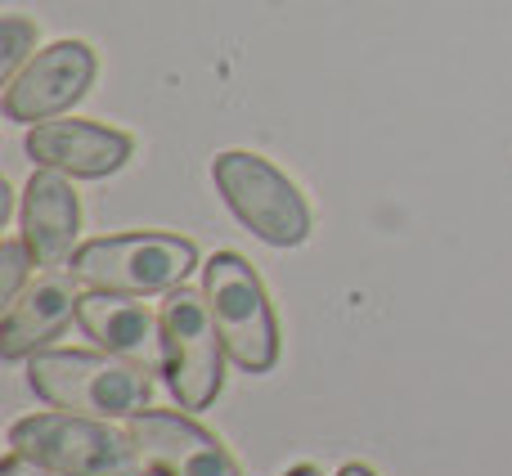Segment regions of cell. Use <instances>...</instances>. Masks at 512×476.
Masks as SVG:
<instances>
[{"label":"cell","instance_id":"cell-14","mask_svg":"<svg viewBox=\"0 0 512 476\" xmlns=\"http://www.w3.org/2000/svg\"><path fill=\"white\" fill-rule=\"evenodd\" d=\"M32 265H36V256H32V247H27V238H5V243H0V297H5V306L27 288Z\"/></svg>","mask_w":512,"mask_h":476},{"label":"cell","instance_id":"cell-10","mask_svg":"<svg viewBox=\"0 0 512 476\" xmlns=\"http://www.w3.org/2000/svg\"><path fill=\"white\" fill-rule=\"evenodd\" d=\"M18 225H23V238L41 270H68L72 256H77L72 247H77L81 230V203L72 180L54 167H36L32 180L23 185Z\"/></svg>","mask_w":512,"mask_h":476},{"label":"cell","instance_id":"cell-7","mask_svg":"<svg viewBox=\"0 0 512 476\" xmlns=\"http://www.w3.org/2000/svg\"><path fill=\"white\" fill-rule=\"evenodd\" d=\"M95 72H99V54L86 41H54L45 50H36L5 81L0 108L18 126L54 122L59 113H68L72 104L86 99V90L95 86Z\"/></svg>","mask_w":512,"mask_h":476},{"label":"cell","instance_id":"cell-16","mask_svg":"<svg viewBox=\"0 0 512 476\" xmlns=\"http://www.w3.org/2000/svg\"><path fill=\"white\" fill-rule=\"evenodd\" d=\"M337 476H378L369 468V463H342V468H337Z\"/></svg>","mask_w":512,"mask_h":476},{"label":"cell","instance_id":"cell-15","mask_svg":"<svg viewBox=\"0 0 512 476\" xmlns=\"http://www.w3.org/2000/svg\"><path fill=\"white\" fill-rule=\"evenodd\" d=\"M0 476H54V472H50V468H41V463H32V459H23V454L9 450L5 459H0Z\"/></svg>","mask_w":512,"mask_h":476},{"label":"cell","instance_id":"cell-19","mask_svg":"<svg viewBox=\"0 0 512 476\" xmlns=\"http://www.w3.org/2000/svg\"><path fill=\"white\" fill-rule=\"evenodd\" d=\"M149 476H153V472H149Z\"/></svg>","mask_w":512,"mask_h":476},{"label":"cell","instance_id":"cell-4","mask_svg":"<svg viewBox=\"0 0 512 476\" xmlns=\"http://www.w3.org/2000/svg\"><path fill=\"white\" fill-rule=\"evenodd\" d=\"M216 194L234 212L243 230L270 247H301L310 238V207L301 189L252 149H225L212 162Z\"/></svg>","mask_w":512,"mask_h":476},{"label":"cell","instance_id":"cell-8","mask_svg":"<svg viewBox=\"0 0 512 476\" xmlns=\"http://www.w3.org/2000/svg\"><path fill=\"white\" fill-rule=\"evenodd\" d=\"M126 432L153 476H243L239 459L225 450L221 436L207 432L189 414L144 409V414L126 418Z\"/></svg>","mask_w":512,"mask_h":476},{"label":"cell","instance_id":"cell-5","mask_svg":"<svg viewBox=\"0 0 512 476\" xmlns=\"http://www.w3.org/2000/svg\"><path fill=\"white\" fill-rule=\"evenodd\" d=\"M162 378L180 409H207L225 387V342L212 301L189 283L162 301Z\"/></svg>","mask_w":512,"mask_h":476},{"label":"cell","instance_id":"cell-12","mask_svg":"<svg viewBox=\"0 0 512 476\" xmlns=\"http://www.w3.org/2000/svg\"><path fill=\"white\" fill-rule=\"evenodd\" d=\"M77 324L99 351L162 373V315H153V310L144 306V297L90 292L77 306Z\"/></svg>","mask_w":512,"mask_h":476},{"label":"cell","instance_id":"cell-17","mask_svg":"<svg viewBox=\"0 0 512 476\" xmlns=\"http://www.w3.org/2000/svg\"><path fill=\"white\" fill-rule=\"evenodd\" d=\"M9 212H14V189H9V185H0V221H5Z\"/></svg>","mask_w":512,"mask_h":476},{"label":"cell","instance_id":"cell-11","mask_svg":"<svg viewBox=\"0 0 512 476\" xmlns=\"http://www.w3.org/2000/svg\"><path fill=\"white\" fill-rule=\"evenodd\" d=\"M77 274H63V270H45L18 292L14 301L5 306V319H0V360H27L36 355L50 337L63 333L72 315L81 306V292H77Z\"/></svg>","mask_w":512,"mask_h":476},{"label":"cell","instance_id":"cell-13","mask_svg":"<svg viewBox=\"0 0 512 476\" xmlns=\"http://www.w3.org/2000/svg\"><path fill=\"white\" fill-rule=\"evenodd\" d=\"M0 32H5V45H0V77L9 81L36 54V23L23 14H5V27H0Z\"/></svg>","mask_w":512,"mask_h":476},{"label":"cell","instance_id":"cell-1","mask_svg":"<svg viewBox=\"0 0 512 476\" xmlns=\"http://www.w3.org/2000/svg\"><path fill=\"white\" fill-rule=\"evenodd\" d=\"M27 387L50 409L90 418H135L153 409V369L95 351H36L27 355Z\"/></svg>","mask_w":512,"mask_h":476},{"label":"cell","instance_id":"cell-9","mask_svg":"<svg viewBox=\"0 0 512 476\" xmlns=\"http://www.w3.org/2000/svg\"><path fill=\"white\" fill-rule=\"evenodd\" d=\"M23 149L36 167H54L72 180H104V176H117L131 162L135 140L126 131H113V126L72 117V122L32 126Z\"/></svg>","mask_w":512,"mask_h":476},{"label":"cell","instance_id":"cell-3","mask_svg":"<svg viewBox=\"0 0 512 476\" xmlns=\"http://www.w3.org/2000/svg\"><path fill=\"white\" fill-rule=\"evenodd\" d=\"M198 270V247L180 234H104L90 238L72 256V274L95 292H126V297H153L171 292Z\"/></svg>","mask_w":512,"mask_h":476},{"label":"cell","instance_id":"cell-2","mask_svg":"<svg viewBox=\"0 0 512 476\" xmlns=\"http://www.w3.org/2000/svg\"><path fill=\"white\" fill-rule=\"evenodd\" d=\"M9 450L41 463L54 476H140V450L131 432H117L113 418H90L50 409L18 418L9 427Z\"/></svg>","mask_w":512,"mask_h":476},{"label":"cell","instance_id":"cell-6","mask_svg":"<svg viewBox=\"0 0 512 476\" xmlns=\"http://www.w3.org/2000/svg\"><path fill=\"white\" fill-rule=\"evenodd\" d=\"M203 292L212 301L225 355L243 373H270L279 364V319L261 274L239 252H216L203 265Z\"/></svg>","mask_w":512,"mask_h":476},{"label":"cell","instance_id":"cell-18","mask_svg":"<svg viewBox=\"0 0 512 476\" xmlns=\"http://www.w3.org/2000/svg\"><path fill=\"white\" fill-rule=\"evenodd\" d=\"M283 476H324V472H319V468H315V463H297V468H288V472H283Z\"/></svg>","mask_w":512,"mask_h":476}]
</instances>
